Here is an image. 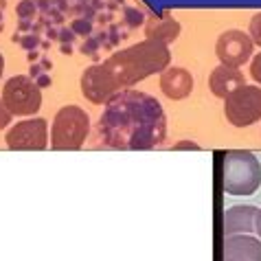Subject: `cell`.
<instances>
[{
    "label": "cell",
    "mask_w": 261,
    "mask_h": 261,
    "mask_svg": "<svg viewBox=\"0 0 261 261\" xmlns=\"http://www.w3.org/2000/svg\"><path fill=\"white\" fill-rule=\"evenodd\" d=\"M99 139L114 149H151L167 136L161 101L141 90H121L106 101L97 123Z\"/></svg>",
    "instance_id": "1"
},
{
    "label": "cell",
    "mask_w": 261,
    "mask_h": 261,
    "mask_svg": "<svg viewBox=\"0 0 261 261\" xmlns=\"http://www.w3.org/2000/svg\"><path fill=\"white\" fill-rule=\"evenodd\" d=\"M171 50L163 42L143 40L110 55L103 64L86 68L82 75V92L90 103H106L112 95L132 88L149 75L169 68Z\"/></svg>",
    "instance_id": "2"
},
{
    "label": "cell",
    "mask_w": 261,
    "mask_h": 261,
    "mask_svg": "<svg viewBox=\"0 0 261 261\" xmlns=\"http://www.w3.org/2000/svg\"><path fill=\"white\" fill-rule=\"evenodd\" d=\"M222 185L228 195H252L261 187V165L252 151H228L222 161Z\"/></svg>",
    "instance_id": "3"
},
{
    "label": "cell",
    "mask_w": 261,
    "mask_h": 261,
    "mask_svg": "<svg viewBox=\"0 0 261 261\" xmlns=\"http://www.w3.org/2000/svg\"><path fill=\"white\" fill-rule=\"evenodd\" d=\"M90 119L79 106H64L53 119L50 147L53 149H79L88 139Z\"/></svg>",
    "instance_id": "4"
},
{
    "label": "cell",
    "mask_w": 261,
    "mask_h": 261,
    "mask_svg": "<svg viewBox=\"0 0 261 261\" xmlns=\"http://www.w3.org/2000/svg\"><path fill=\"white\" fill-rule=\"evenodd\" d=\"M3 103L11 114H18V117L38 114L42 106L40 86L27 75H16L7 79V84L3 86Z\"/></svg>",
    "instance_id": "5"
},
{
    "label": "cell",
    "mask_w": 261,
    "mask_h": 261,
    "mask_svg": "<svg viewBox=\"0 0 261 261\" xmlns=\"http://www.w3.org/2000/svg\"><path fill=\"white\" fill-rule=\"evenodd\" d=\"M224 117L235 127H248L261 121V88L242 86L224 99Z\"/></svg>",
    "instance_id": "6"
},
{
    "label": "cell",
    "mask_w": 261,
    "mask_h": 261,
    "mask_svg": "<svg viewBox=\"0 0 261 261\" xmlns=\"http://www.w3.org/2000/svg\"><path fill=\"white\" fill-rule=\"evenodd\" d=\"M252 46H255V42H252L248 33L230 29V31H224L220 38H217L215 55L224 66L239 68L252 57Z\"/></svg>",
    "instance_id": "7"
},
{
    "label": "cell",
    "mask_w": 261,
    "mask_h": 261,
    "mask_svg": "<svg viewBox=\"0 0 261 261\" xmlns=\"http://www.w3.org/2000/svg\"><path fill=\"white\" fill-rule=\"evenodd\" d=\"M7 147L9 149H46L48 145V123L46 119H27L16 123L7 132Z\"/></svg>",
    "instance_id": "8"
},
{
    "label": "cell",
    "mask_w": 261,
    "mask_h": 261,
    "mask_svg": "<svg viewBox=\"0 0 261 261\" xmlns=\"http://www.w3.org/2000/svg\"><path fill=\"white\" fill-rule=\"evenodd\" d=\"M224 261H261V239L255 235H226Z\"/></svg>",
    "instance_id": "9"
},
{
    "label": "cell",
    "mask_w": 261,
    "mask_h": 261,
    "mask_svg": "<svg viewBox=\"0 0 261 261\" xmlns=\"http://www.w3.org/2000/svg\"><path fill=\"white\" fill-rule=\"evenodd\" d=\"M259 208L252 204H237L224 213V235H252L257 226Z\"/></svg>",
    "instance_id": "10"
},
{
    "label": "cell",
    "mask_w": 261,
    "mask_h": 261,
    "mask_svg": "<svg viewBox=\"0 0 261 261\" xmlns=\"http://www.w3.org/2000/svg\"><path fill=\"white\" fill-rule=\"evenodd\" d=\"M161 90L171 101H182L191 95L193 90V77L189 70L180 66H169L161 72Z\"/></svg>",
    "instance_id": "11"
},
{
    "label": "cell",
    "mask_w": 261,
    "mask_h": 261,
    "mask_svg": "<svg viewBox=\"0 0 261 261\" xmlns=\"http://www.w3.org/2000/svg\"><path fill=\"white\" fill-rule=\"evenodd\" d=\"M244 86V75L239 68H233V66H224L220 64L208 77V88L215 97L220 99H226L228 95H233L237 88Z\"/></svg>",
    "instance_id": "12"
},
{
    "label": "cell",
    "mask_w": 261,
    "mask_h": 261,
    "mask_svg": "<svg viewBox=\"0 0 261 261\" xmlns=\"http://www.w3.org/2000/svg\"><path fill=\"white\" fill-rule=\"evenodd\" d=\"M180 33V24L176 20L167 18V20H151L145 27V38L147 40H156V42H163V44H169L178 38Z\"/></svg>",
    "instance_id": "13"
},
{
    "label": "cell",
    "mask_w": 261,
    "mask_h": 261,
    "mask_svg": "<svg viewBox=\"0 0 261 261\" xmlns=\"http://www.w3.org/2000/svg\"><path fill=\"white\" fill-rule=\"evenodd\" d=\"M248 35L252 38V42H255L257 46H261V13L252 16L250 24H248Z\"/></svg>",
    "instance_id": "14"
},
{
    "label": "cell",
    "mask_w": 261,
    "mask_h": 261,
    "mask_svg": "<svg viewBox=\"0 0 261 261\" xmlns=\"http://www.w3.org/2000/svg\"><path fill=\"white\" fill-rule=\"evenodd\" d=\"M250 77L261 86V53H257L250 62Z\"/></svg>",
    "instance_id": "15"
},
{
    "label": "cell",
    "mask_w": 261,
    "mask_h": 261,
    "mask_svg": "<svg viewBox=\"0 0 261 261\" xmlns=\"http://www.w3.org/2000/svg\"><path fill=\"white\" fill-rule=\"evenodd\" d=\"M11 117H13V114L7 110V106L3 103V99H0V129H5L7 125H9V123H11Z\"/></svg>",
    "instance_id": "16"
},
{
    "label": "cell",
    "mask_w": 261,
    "mask_h": 261,
    "mask_svg": "<svg viewBox=\"0 0 261 261\" xmlns=\"http://www.w3.org/2000/svg\"><path fill=\"white\" fill-rule=\"evenodd\" d=\"M176 147H178V149H180V147H191V149H198V145L191 143V141H185V143H178Z\"/></svg>",
    "instance_id": "17"
},
{
    "label": "cell",
    "mask_w": 261,
    "mask_h": 261,
    "mask_svg": "<svg viewBox=\"0 0 261 261\" xmlns=\"http://www.w3.org/2000/svg\"><path fill=\"white\" fill-rule=\"evenodd\" d=\"M255 233H257L259 239H261V208H259V213H257V226H255Z\"/></svg>",
    "instance_id": "18"
},
{
    "label": "cell",
    "mask_w": 261,
    "mask_h": 261,
    "mask_svg": "<svg viewBox=\"0 0 261 261\" xmlns=\"http://www.w3.org/2000/svg\"><path fill=\"white\" fill-rule=\"evenodd\" d=\"M3 70H5V57L0 55V75H3Z\"/></svg>",
    "instance_id": "19"
}]
</instances>
